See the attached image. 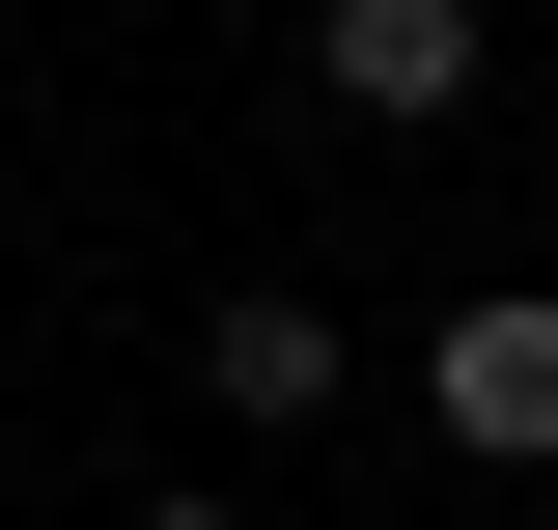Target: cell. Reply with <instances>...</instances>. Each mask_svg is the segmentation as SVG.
I'll return each instance as SVG.
<instances>
[{
  "label": "cell",
  "mask_w": 558,
  "mask_h": 530,
  "mask_svg": "<svg viewBox=\"0 0 558 530\" xmlns=\"http://www.w3.org/2000/svg\"><path fill=\"white\" fill-rule=\"evenodd\" d=\"M418 419L475 474H558V279H475V308L418 335Z\"/></svg>",
  "instance_id": "7a4b0ae2"
},
{
  "label": "cell",
  "mask_w": 558,
  "mask_h": 530,
  "mask_svg": "<svg viewBox=\"0 0 558 530\" xmlns=\"http://www.w3.org/2000/svg\"><path fill=\"white\" fill-rule=\"evenodd\" d=\"M502 84V0H307V112H363V140H447Z\"/></svg>",
  "instance_id": "6da1fadb"
},
{
  "label": "cell",
  "mask_w": 558,
  "mask_h": 530,
  "mask_svg": "<svg viewBox=\"0 0 558 530\" xmlns=\"http://www.w3.org/2000/svg\"><path fill=\"white\" fill-rule=\"evenodd\" d=\"M196 419H252V447H307V419H363V335L307 308V279H223V308H196Z\"/></svg>",
  "instance_id": "3957f363"
},
{
  "label": "cell",
  "mask_w": 558,
  "mask_h": 530,
  "mask_svg": "<svg viewBox=\"0 0 558 530\" xmlns=\"http://www.w3.org/2000/svg\"><path fill=\"white\" fill-rule=\"evenodd\" d=\"M140 530H252V503H140Z\"/></svg>",
  "instance_id": "277c9868"
}]
</instances>
